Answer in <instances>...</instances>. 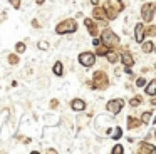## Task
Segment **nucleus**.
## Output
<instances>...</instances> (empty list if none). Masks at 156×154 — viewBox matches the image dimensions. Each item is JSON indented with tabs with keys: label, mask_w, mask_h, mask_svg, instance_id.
Returning a JSON list of instances; mask_svg holds the SVG:
<instances>
[{
	"label": "nucleus",
	"mask_w": 156,
	"mask_h": 154,
	"mask_svg": "<svg viewBox=\"0 0 156 154\" xmlns=\"http://www.w3.org/2000/svg\"><path fill=\"white\" fill-rule=\"evenodd\" d=\"M153 49H154V45H153V42H146L144 45H143V50H144V52H151Z\"/></svg>",
	"instance_id": "19"
},
{
	"label": "nucleus",
	"mask_w": 156,
	"mask_h": 154,
	"mask_svg": "<svg viewBox=\"0 0 156 154\" xmlns=\"http://www.w3.org/2000/svg\"><path fill=\"white\" fill-rule=\"evenodd\" d=\"M102 40H104V44L108 47H116V45H118V42H119L118 37H116L111 30H104V32H102Z\"/></svg>",
	"instance_id": "3"
},
{
	"label": "nucleus",
	"mask_w": 156,
	"mask_h": 154,
	"mask_svg": "<svg viewBox=\"0 0 156 154\" xmlns=\"http://www.w3.org/2000/svg\"><path fill=\"white\" fill-rule=\"evenodd\" d=\"M138 152H141V154H146V152H156V149H154V146H151V144H148V142H141V144H139Z\"/></svg>",
	"instance_id": "8"
},
{
	"label": "nucleus",
	"mask_w": 156,
	"mask_h": 154,
	"mask_svg": "<svg viewBox=\"0 0 156 154\" xmlns=\"http://www.w3.org/2000/svg\"><path fill=\"white\" fill-rule=\"evenodd\" d=\"M146 94H149V96H156V80H153V82L146 87Z\"/></svg>",
	"instance_id": "14"
},
{
	"label": "nucleus",
	"mask_w": 156,
	"mask_h": 154,
	"mask_svg": "<svg viewBox=\"0 0 156 154\" xmlns=\"http://www.w3.org/2000/svg\"><path fill=\"white\" fill-rule=\"evenodd\" d=\"M109 136H111L112 139H119V137L122 136V129H121V127H114V131H112Z\"/></svg>",
	"instance_id": "15"
},
{
	"label": "nucleus",
	"mask_w": 156,
	"mask_h": 154,
	"mask_svg": "<svg viewBox=\"0 0 156 154\" xmlns=\"http://www.w3.org/2000/svg\"><path fill=\"white\" fill-rule=\"evenodd\" d=\"M149 119H151V112H144L141 116V122H149Z\"/></svg>",
	"instance_id": "21"
},
{
	"label": "nucleus",
	"mask_w": 156,
	"mask_h": 154,
	"mask_svg": "<svg viewBox=\"0 0 156 154\" xmlns=\"http://www.w3.org/2000/svg\"><path fill=\"white\" fill-rule=\"evenodd\" d=\"M10 3L15 7V9H19V7H20V0H10Z\"/></svg>",
	"instance_id": "28"
},
{
	"label": "nucleus",
	"mask_w": 156,
	"mask_h": 154,
	"mask_svg": "<svg viewBox=\"0 0 156 154\" xmlns=\"http://www.w3.org/2000/svg\"><path fill=\"white\" fill-rule=\"evenodd\" d=\"M116 15H118V13H116V9H112L111 5L108 7V17L109 19H116Z\"/></svg>",
	"instance_id": "18"
},
{
	"label": "nucleus",
	"mask_w": 156,
	"mask_h": 154,
	"mask_svg": "<svg viewBox=\"0 0 156 154\" xmlns=\"http://www.w3.org/2000/svg\"><path fill=\"white\" fill-rule=\"evenodd\" d=\"M139 124H141V121L134 119V117H129L128 119V127L129 129H136V127H139Z\"/></svg>",
	"instance_id": "12"
},
{
	"label": "nucleus",
	"mask_w": 156,
	"mask_h": 154,
	"mask_svg": "<svg viewBox=\"0 0 156 154\" xmlns=\"http://www.w3.org/2000/svg\"><path fill=\"white\" fill-rule=\"evenodd\" d=\"M148 35H156V25H153L148 29Z\"/></svg>",
	"instance_id": "25"
},
{
	"label": "nucleus",
	"mask_w": 156,
	"mask_h": 154,
	"mask_svg": "<svg viewBox=\"0 0 156 154\" xmlns=\"http://www.w3.org/2000/svg\"><path fill=\"white\" fill-rule=\"evenodd\" d=\"M141 13H143V20H144V22H151L153 17H154V5L144 3L143 9H141Z\"/></svg>",
	"instance_id": "2"
},
{
	"label": "nucleus",
	"mask_w": 156,
	"mask_h": 154,
	"mask_svg": "<svg viewBox=\"0 0 156 154\" xmlns=\"http://www.w3.org/2000/svg\"><path fill=\"white\" fill-rule=\"evenodd\" d=\"M54 74L62 75V64H61V62H55V65H54Z\"/></svg>",
	"instance_id": "17"
},
{
	"label": "nucleus",
	"mask_w": 156,
	"mask_h": 154,
	"mask_svg": "<svg viewBox=\"0 0 156 154\" xmlns=\"http://www.w3.org/2000/svg\"><path fill=\"white\" fill-rule=\"evenodd\" d=\"M84 23L89 27V32H91V35H94V37L98 35V30H96V25H94V22H92L91 19H86V20H84Z\"/></svg>",
	"instance_id": "11"
},
{
	"label": "nucleus",
	"mask_w": 156,
	"mask_h": 154,
	"mask_svg": "<svg viewBox=\"0 0 156 154\" xmlns=\"http://www.w3.org/2000/svg\"><path fill=\"white\" fill-rule=\"evenodd\" d=\"M144 84H146V80L143 79V77H139V79L136 80V86H138V87H143V86H144Z\"/></svg>",
	"instance_id": "24"
},
{
	"label": "nucleus",
	"mask_w": 156,
	"mask_h": 154,
	"mask_svg": "<svg viewBox=\"0 0 156 154\" xmlns=\"http://www.w3.org/2000/svg\"><path fill=\"white\" fill-rule=\"evenodd\" d=\"M47 42H39V49H47Z\"/></svg>",
	"instance_id": "29"
},
{
	"label": "nucleus",
	"mask_w": 156,
	"mask_h": 154,
	"mask_svg": "<svg viewBox=\"0 0 156 154\" xmlns=\"http://www.w3.org/2000/svg\"><path fill=\"white\" fill-rule=\"evenodd\" d=\"M96 47H98V55H106V54L109 52L108 45H101V44H99V45H96Z\"/></svg>",
	"instance_id": "16"
},
{
	"label": "nucleus",
	"mask_w": 156,
	"mask_h": 154,
	"mask_svg": "<svg viewBox=\"0 0 156 154\" xmlns=\"http://www.w3.org/2000/svg\"><path fill=\"white\" fill-rule=\"evenodd\" d=\"M121 60H122V64H124V67H133V64H134V60H133V57L129 55L128 52H122V55H121Z\"/></svg>",
	"instance_id": "10"
},
{
	"label": "nucleus",
	"mask_w": 156,
	"mask_h": 154,
	"mask_svg": "<svg viewBox=\"0 0 156 154\" xmlns=\"http://www.w3.org/2000/svg\"><path fill=\"white\" fill-rule=\"evenodd\" d=\"M9 62H10V64H17L19 59H17L15 55H10V57H9Z\"/></svg>",
	"instance_id": "27"
},
{
	"label": "nucleus",
	"mask_w": 156,
	"mask_h": 154,
	"mask_svg": "<svg viewBox=\"0 0 156 154\" xmlns=\"http://www.w3.org/2000/svg\"><path fill=\"white\" fill-rule=\"evenodd\" d=\"M92 3H99V0H92Z\"/></svg>",
	"instance_id": "30"
},
{
	"label": "nucleus",
	"mask_w": 156,
	"mask_h": 154,
	"mask_svg": "<svg viewBox=\"0 0 156 154\" xmlns=\"http://www.w3.org/2000/svg\"><path fill=\"white\" fill-rule=\"evenodd\" d=\"M24 50H25V44H22V42H20V44H17V52H20V54H22Z\"/></svg>",
	"instance_id": "26"
},
{
	"label": "nucleus",
	"mask_w": 156,
	"mask_h": 154,
	"mask_svg": "<svg viewBox=\"0 0 156 154\" xmlns=\"http://www.w3.org/2000/svg\"><path fill=\"white\" fill-rule=\"evenodd\" d=\"M106 55H108L109 62H116V60H118V55H116V52H108Z\"/></svg>",
	"instance_id": "20"
},
{
	"label": "nucleus",
	"mask_w": 156,
	"mask_h": 154,
	"mask_svg": "<svg viewBox=\"0 0 156 154\" xmlns=\"http://www.w3.org/2000/svg\"><path fill=\"white\" fill-rule=\"evenodd\" d=\"M94 17H96V19H99V20H106V17H108V15H106V12L102 9H94Z\"/></svg>",
	"instance_id": "13"
},
{
	"label": "nucleus",
	"mask_w": 156,
	"mask_h": 154,
	"mask_svg": "<svg viewBox=\"0 0 156 154\" xmlns=\"http://www.w3.org/2000/svg\"><path fill=\"white\" fill-rule=\"evenodd\" d=\"M77 30V23L74 22V20H64V22H61L57 27H55V32L57 33H69V32H76Z\"/></svg>",
	"instance_id": "1"
},
{
	"label": "nucleus",
	"mask_w": 156,
	"mask_h": 154,
	"mask_svg": "<svg viewBox=\"0 0 156 154\" xmlns=\"http://www.w3.org/2000/svg\"><path fill=\"white\" fill-rule=\"evenodd\" d=\"M134 37L138 42H143L144 40V25H141V23H138L134 29Z\"/></svg>",
	"instance_id": "7"
},
{
	"label": "nucleus",
	"mask_w": 156,
	"mask_h": 154,
	"mask_svg": "<svg viewBox=\"0 0 156 154\" xmlns=\"http://www.w3.org/2000/svg\"><path fill=\"white\" fill-rule=\"evenodd\" d=\"M94 79H96V87L98 89H106L108 87V75L104 72H96Z\"/></svg>",
	"instance_id": "6"
},
{
	"label": "nucleus",
	"mask_w": 156,
	"mask_h": 154,
	"mask_svg": "<svg viewBox=\"0 0 156 154\" xmlns=\"http://www.w3.org/2000/svg\"><path fill=\"white\" fill-rule=\"evenodd\" d=\"M139 104H141V99H139V97H134V99L131 100V106H133V107L139 106Z\"/></svg>",
	"instance_id": "23"
},
{
	"label": "nucleus",
	"mask_w": 156,
	"mask_h": 154,
	"mask_svg": "<svg viewBox=\"0 0 156 154\" xmlns=\"http://www.w3.org/2000/svg\"><path fill=\"white\" fill-rule=\"evenodd\" d=\"M112 154H122V146H114V149H112Z\"/></svg>",
	"instance_id": "22"
},
{
	"label": "nucleus",
	"mask_w": 156,
	"mask_h": 154,
	"mask_svg": "<svg viewBox=\"0 0 156 154\" xmlns=\"http://www.w3.org/2000/svg\"><path fill=\"white\" fill-rule=\"evenodd\" d=\"M71 106H72V109H74V110H84L86 109V102H84V100H81V99H74L71 102Z\"/></svg>",
	"instance_id": "9"
},
{
	"label": "nucleus",
	"mask_w": 156,
	"mask_h": 154,
	"mask_svg": "<svg viewBox=\"0 0 156 154\" xmlns=\"http://www.w3.org/2000/svg\"><path fill=\"white\" fill-rule=\"evenodd\" d=\"M122 107H124V100L122 99H116V100H109L108 102V110L111 114H119Z\"/></svg>",
	"instance_id": "4"
},
{
	"label": "nucleus",
	"mask_w": 156,
	"mask_h": 154,
	"mask_svg": "<svg viewBox=\"0 0 156 154\" xmlns=\"http://www.w3.org/2000/svg\"><path fill=\"white\" fill-rule=\"evenodd\" d=\"M94 60H96V55H94V54H91V52H84V54L79 55V62H81L84 67L94 65Z\"/></svg>",
	"instance_id": "5"
}]
</instances>
